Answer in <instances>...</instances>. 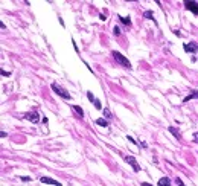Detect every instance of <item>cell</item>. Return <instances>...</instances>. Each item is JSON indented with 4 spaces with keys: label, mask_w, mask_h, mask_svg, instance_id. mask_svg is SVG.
I'll return each instance as SVG.
<instances>
[{
    "label": "cell",
    "mask_w": 198,
    "mask_h": 186,
    "mask_svg": "<svg viewBox=\"0 0 198 186\" xmlns=\"http://www.w3.org/2000/svg\"><path fill=\"white\" fill-rule=\"evenodd\" d=\"M111 55H113V58L117 61V64H121L122 67H125V69H131V63H130V60L126 58L125 55H122V53L117 52V51H113Z\"/></svg>",
    "instance_id": "obj_1"
},
{
    "label": "cell",
    "mask_w": 198,
    "mask_h": 186,
    "mask_svg": "<svg viewBox=\"0 0 198 186\" xmlns=\"http://www.w3.org/2000/svg\"><path fill=\"white\" fill-rule=\"evenodd\" d=\"M50 89L53 90V92H55L56 95H58L60 98H63V99H66V101H69V99H72V95H70L67 90L66 89H63L61 87L60 84H56V82H52L50 84Z\"/></svg>",
    "instance_id": "obj_2"
},
{
    "label": "cell",
    "mask_w": 198,
    "mask_h": 186,
    "mask_svg": "<svg viewBox=\"0 0 198 186\" xmlns=\"http://www.w3.org/2000/svg\"><path fill=\"white\" fill-rule=\"evenodd\" d=\"M125 160L131 165V168L134 169V172H139L140 171V165L137 163V160L134 159V156H125Z\"/></svg>",
    "instance_id": "obj_3"
},
{
    "label": "cell",
    "mask_w": 198,
    "mask_h": 186,
    "mask_svg": "<svg viewBox=\"0 0 198 186\" xmlns=\"http://www.w3.org/2000/svg\"><path fill=\"white\" fill-rule=\"evenodd\" d=\"M24 119H28V121L34 122V124H38L40 122V114H38V111H29V113L24 114Z\"/></svg>",
    "instance_id": "obj_4"
},
{
    "label": "cell",
    "mask_w": 198,
    "mask_h": 186,
    "mask_svg": "<svg viewBox=\"0 0 198 186\" xmlns=\"http://www.w3.org/2000/svg\"><path fill=\"white\" fill-rule=\"evenodd\" d=\"M184 8L187 11H192L195 15H198V2H184Z\"/></svg>",
    "instance_id": "obj_5"
},
{
    "label": "cell",
    "mask_w": 198,
    "mask_h": 186,
    "mask_svg": "<svg viewBox=\"0 0 198 186\" xmlns=\"http://www.w3.org/2000/svg\"><path fill=\"white\" fill-rule=\"evenodd\" d=\"M40 181L41 183H44V185H53V186H63L60 183V181H56V180H53L50 179V177H40Z\"/></svg>",
    "instance_id": "obj_6"
},
{
    "label": "cell",
    "mask_w": 198,
    "mask_h": 186,
    "mask_svg": "<svg viewBox=\"0 0 198 186\" xmlns=\"http://www.w3.org/2000/svg\"><path fill=\"white\" fill-rule=\"evenodd\" d=\"M183 49H184V52H192V53H195L197 51H198V46L195 43H184V46H183Z\"/></svg>",
    "instance_id": "obj_7"
},
{
    "label": "cell",
    "mask_w": 198,
    "mask_h": 186,
    "mask_svg": "<svg viewBox=\"0 0 198 186\" xmlns=\"http://www.w3.org/2000/svg\"><path fill=\"white\" fill-rule=\"evenodd\" d=\"M70 108H72V110H73V111H75V113L78 114V118H81V119L84 118V110H82L79 105H75V104H72V105H70Z\"/></svg>",
    "instance_id": "obj_8"
},
{
    "label": "cell",
    "mask_w": 198,
    "mask_h": 186,
    "mask_svg": "<svg viewBox=\"0 0 198 186\" xmlns=\"http://www.w3.org/2000/svg\"><path fill=\"white\" fill-rule=\"evenodd\" d=\"M191 99H198V90H192L186 98H183V102H189Z\"/></svg>",
    "instance_id": "obj_9"
},
{
    "label": "cell",
    "mask_w": 198,
    "mask_h": 186,
    "mask_svg": "<svg viewBox=\"0 0 198 186\" xmlns=\"http://www.w3.org/2000/svg\"><path fill=\"white\" fill-rule=\"evenodd\" d=\"M157 186H171V180H169L168 177H162V179L159 180Z\"/></svg>",
    "instance_id": "obj_10"
},
{
    "label": "cell",
    "mask_w": 198,
    "mask_h": 186,
    "mask_svg": "<svg viewBox=\"0 0 198 186\" xmlns=\"http://www.w3.org/2000/svg\"><path fill=\"white\" fill-rule=\"evenodd\" d=\"M96 125L107 128V127H108V121H107L105 118H99V119H96Z\"/></svg>",
    "instance_id": "obj_11"
},
{
    "label": "cell",
    "mask_w": 198,
    "mask_h": 186,
    "mask_svg": "<svg viewBox=\"0 0 198 186\" xmlns=\"http://www.w3.org/2000/svg\"><path fill=\"white\" fill-rule=\"evenodd\" d=\"M117 18H119V22H121V23L126 24V26H131V18L130 17H122V15H117Z\"/></svg>",
    "instance_id": "obj_12"
},
{
    "label": "cell",
    "mask_w": 198,
    "mask_h": 186,
    "mask_svg": "<svg viewBox=\"0 0 198 186\" xmlns=\"http://www.w3.org/2000/svg\"><path fill=\"white\" fill-rule=\"evenodd\" d=\"M168 130H169V131H171V133H172V134H174V136H175V139H177V140H180V139H181V134L178 133V131H175V128H174V127H169V128H168Z\"/></svg>",
    "instance_id": "obj_13"
},
{
    "label": "cell",
    "mask_w": 198,
    "mask_h": 186,
    "mask_svg": "<svg viewBox=\"0 0 198 186\" xmlns=\"http://www.w3.org/2000/svg\"><path fill=\"white\" fill-rule=\"evenodd\" d=\"M143 17L149 18V20H154V14H152V11H145L143 12Z\"/></svg>",
    "instance_id": "obj_14"
},
{
    "label": "cell",
    "mask_w": 198,
    "mask_h": 186,
    "mask_svg": "<svg viewBox=\"0 0 198 186\" xmlns=\"http://www.w3.org/2000/svg\"><path fill=\"white\" fill-rule=\"evenodd\" d=\"M102 111H104V116H105L107 119H111V118H113V116H111V111H110L108 108H104Z\"/></svg>",
    "instance_id": "obj_15"
},
{
    "label": "cell",
    "mask_w": 198,
    "mask_h": 186,
    "mask_svg": "<svg viewBox=\"0 0 198 186\" xmlns=\"http://www.w3.org/2000/svg\"><path fill=\"white\" fill-rule=\"evenodd\" d=\"M87 98H88V101H90V102H94V101H96V98L93 96V93H92V92H87Z\"/></svg>",
    "instance_id": "obj_16"
},
{
    "label": "cell",
    "mask_w": 198,
    "mask_h": 186,
    "mask_svg": "<svg viewBox=\"0 0 198 186\" xmlns=\"http://www.w3.org/2000/svg\"><path fill=\"white\" fill-rule=\"evenodd\" d=\"M94 107H96L98 110H104V108H102V105H101V101H99V99H96V101H94Z\"/></svg>",
    "instance_id": "obj_17"
},
{
    "label": "cell",
    "mask_w": 198,
    "mask_h": 186,
    "mask_svg": "<svg viewBox=\"0 0 198 186\" xmlns=\"http://www.w3.org/2000/svg\"><path fill=\"white\" fill-rule=\"evenodd\" d=\"M113 34L119 37V35H121V28H119V26H114V29H113Z\"/></svg>",
    "instance_id": "obj_18"
},
{
    "label": "cell",
    "mask_w": 198,
    "mask_h": 186,
    "mask_svg": "<svg viewBox=\"0 0 198 186\" xmlns=\"http://www.w3.org/2000/svg\"><path fill=\"white\" fill-rule=\"evenodd\" d=\"M175 183H177V185H178V186H186V185H184V183H183V180H181V179H180V177H177V179H175Z\"/></svg>",
    "instance_id": "obj_19"
},
{
    "label": "cell",
    "mask_w": 198,
    "mask_h": 186,
    "mask_svg": "<svg viewBox=\"0 0 198 186\" xmlns=\"http://www.w3.org/2000/svg\"><path fill=\"white\" fill-rule=\"evenodd\" d=\"M126 140H130L131 143H134V145H137V142H136V140H134L133 137H131V136H126Z\"/></svg>",
    "instance_id": "obj_20"
},
{
    "label": "cell",
    "mask_w": 198,
    "mask_h": 186,
    "mask_svg": "<svg viewBox=\"0 0 198 186\" xmlns=\"http://www.w3.org/2000/svg\"><path fill=\"white\" fill-rule=\"evenodd\" d=\"M20 180H23V181H31L32 179H31V177H26V175H23V177H20Z\"/></svg>",
    "instance_id": "obj_21"
},
{
    "label": "cell",
    "mask_w": 198,
    "mask_h": 186,
    "mask_svg": "<svg viewBox=\"0 0 198 186\" xmlns=\"http://www.w3.org/2000/svg\"><path fill=\"white\" fill-rule=\"evenodd\" d=\"M0 73H2V75H3V76H9V75H11V73H9V72H5V70H0Z\"/></svg>",
    "instance_id": "obj_22"
},
{
    "label": "cell",
    "mask_w": 198,
    "mask_h": 186,
    "mask_svg": "<svg viewBox=\"0 0 198 186\" xmlns=\"http://www.w3.org/2000/svg\"><path fill=\"white\" fill-rule=\"evenodd\" d=\"M99 18H101V20H102V22H105V20H107V18H105V15H104V14H101V15H99Z\"/></svg>",
    "instance_id": "obj_23"
},
{
    "label": "cell",
    "mask_w": 198,
    "mask_h": 186,
    "mask_svg": "<svg viewBox=\"0 0 198 186\" xmlns=\"http://www.w3.org/2000/svg\"><path fill=\"white\" fill-rule=\"evenodd\" d=\"M6 136H8V134L5 133V131H2V133H0V137H6Z\"/></svg>",
    "instance_id": "obj_24"
},
{
    "label": "cell",
    "mask_w": 198,
    "mask_h": 186,
    "mask_svg": "<svg viewBox=\"0 0 198 186\" xmlns=\"http://www.w3.org/2000/svg\"><path fill=\"white\" fill-rule=\"evenodd\" d=\"M193 139H195V140H197V142H198V131H197V133H195V134H193Z\"/></svg>",
    "instance_id": "obj_25"
},
{
    "label": "cell",
    "mask_w": 198,
    "mask_h": 186,
    "mask_svg": "<svg viewBox=\"0 0 198 186\" xmlns=\"http://www.w3.org/2000/svg\"><path fill=\"white\" fill-rule=\"evenodd\" d=\"M142 186H152V185H151V183H146V181H143Z\"/></svg>",
    "instance_id": "obj_26"
}]
</instances>
